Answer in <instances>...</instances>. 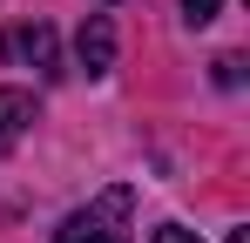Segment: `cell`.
<instances>
[{"mask_svg": "<svg viewBox=\"0 0 250 243\" xmlns=\"http://www.w3.org/2000/svg\"><path fill=\"white\" fill-rule=\"evenodd\" d=\"M34 122V95L27 88H0V149H14Z\"/></svg>", "mask_w": 250, "mask_h": 243, "instance_id": "3", "label": "cell"}, {"mask_svg": "<svg viewBox=\"0 0 250 243\" xmlns=\"http://www.w3.org/2000/svg\"><path fill=\"white\" fill-rule=\"evenodd\" d=\"M128 209H135L128 189H102L88 209H75V216L61 223L54 243H128Z\"/></svg>", "mask_w": 250, "mask_h": 243, "instance_id": "1", "label": "cell"}, {"mask_svg": "<svg viewBox=\"0 0 250 243\" xmlns=\"http://www.w3.org/2000/svg\"><path fill=\"white\" fill-rule=\"evenodd\" d=\"M183 14H189V27H203V20L223 14V0H183Z\"/></svg>", "mask_w": 250, "mask_h": 243, "instance_id": "5", "label": "cell"}, {"mask_svg": "<svg viewBox=\"0 0 250 243\" xmlns=\"http://www.w3.org/2000/svg\"><path fill=\"white\" fill-rule=\"evenodd\" d=\"M75 54H82L88 75H108V68H115V27H108V14H88V27H82V40H75Z\"/></svg>", "mask_w": 250, "mask_h": 243, "instance_id": "2", "label": "cell"}, {"mask_svg": "<svg viewBox=\"0 0 250 243\" xmlns=\"http://www.w3.org/2000/svg\"><path fill=\"white\" fill-rule=\"evenodd\" d=\"M230 243H250V230H230Z\"/></svg>", "mask_w": 250, "mask_h": 243, "instance_id": "7", "label": "cell"}, {"mask_svg": "<svg viewBox=\"0 0 250 243\" xmlns=\"http://www.w3.org/2000/svg\"><path fill=\"white\" fill-rule=\"evenodd\" d=\"M7 54H21V61H34L54 75V27H21V34H7Z\"/></svg>", "mask_w": 250, "mask_h": 243, "instance_id": "4", "label": "cell"}, {"mask_svg": "<svg viewBox=\"0 0 250 243\" xmlns=\"http://www.w3.org/2000/svg\"><path fill=\"white\" fill-rule=\"evenodd\" d=\"M149 243H203V237H196V230H183V223H163Z\"/></svg>", "mask_w": 250, "mask_h": 243, "instance_id": "6", "label": "cell"}]
</instances>
